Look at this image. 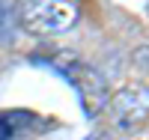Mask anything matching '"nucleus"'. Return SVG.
<instances>
[{
  "instance_id": "1",
  "label": "nucleus",
  "mask_w": 149,
  "mask_h": 140,
  "mask_svg": "<svg viewBox=\"0 0 149 140\" xmlns=\"http://www.w3.org/2000/svg\"><path fill=\"white\" fill-rule=\"evenodd\" d=\"M18 24L36 36H57L78 24L74 0H18Z\"/></svg>"
},
{
  "instance_id": "2",
  "label": "nucleus",
  "mask_w": 149,
  "mask_h": 140,
  "mask_svg": "<svg viewBox=\"0 0 149 140\" xmlns=\"http://www.w3.org/2000/svg\"><path fill=\"white\" fill-rule=\"evenodd\" d=\"M54 66L74 84L84 110L93 116V113L104 104V78H102L93 66H86V63H81V60H60V57H57Z\"/></svg>"
},
{
  "instance_id": "3",
  "label": "nucleus",
  "mask_w": 149,
  "mask_h": 140,
  "mask_svg": "<svg viewBox=\"0 0 149 140\" xmlns=\"http://www.w3.org/2000/svg\"><path fill=\"white\" fill-rule=\"evenodd\" d=\"M116 128H134L149 116V86L146 84H125L107 101Z\"/></svg>"
},
{
  "instance_id": "4",
  "label": "nucleus",
  "mask_w": 149,
  "mask_h": 140,
  "mask_svg": "<svg viewBox=\"0 0 149 140\" xmlns=\"http://www.w3.org/2000/svg\"><path fill=\"white\" fill-rule=\"evenodd\" d=\"M134 63H137L143 72H149V48H140L137 54H134Z\"/></svg>"
}]
</instances>
